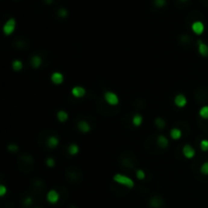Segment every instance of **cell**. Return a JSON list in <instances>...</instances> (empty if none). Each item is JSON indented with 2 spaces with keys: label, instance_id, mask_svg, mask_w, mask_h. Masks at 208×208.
Masks as SVG:
<instances>
[{
  "label": "cell",
  "instance_id": "obj_1",
  "mask_svg": "<svg viewBox=\"0 0 208 208\" xmlns=\"http://www.w3.org/2000/svg\"><path fill=\"white\" fill-rule=\"evenodd\" d=\"M113 180H114V182H116L117 184L125 186V187L129 188V189H132V188L135 186L134 181H133L131 178H129L128 176H125V175H123V174L114 175Z\"/></svg>",
  "mask_w": 208,
  "mask_h": 208
},
{
  "label": "cell",
  "instance_id": "obj_2",
  "mask_svg": "<svg viewBox=\"0 0 208 208\" xmlns=\"http://www.w3.org/2000/svg\"><path fill=\"white\" fill-rule=\"evenodd\" d=\"M16 27V21L14 18H9L3 26V34L5 36H10L13 34Z\"/></svg>",
  "mask_w": 208,
  "mask_h": 208
},
{
  "label": "cell",
  "instance_id": "obj_3",
  "mask_svg": "<svg viewBox=\"0 0 208 208\" xmlns=\"http://www.w3.org/2000/svg\"><path fill=\"white\" fill-rule=\"evenodd\" d=\"M105 101H106L110 106H117L119 104V96L113 91H106L104 95Z\"/></svg>",
  "mask_w": 208,
  "mask_h": 208
},
{
  "label": "cell",
  "instance_id": "obj_4",
  "mask_svg": "<svg viewBox=\"0 0 208 208\" xmlns=\"http://www.w3.org/2000/svg\"><path fill=\"white\" fill-rule=\"evenodd\" d=\"M182 153L186 157V159H193V157L195 156L196 151H195V149H194L192 146L190 145V144H186V145L182 149Z\"/></svg>",
  "mask_w": 208,
  "mask_h": 208
},
{
  "label": "cell",
  "instance_id": "obj_5",
  "mask_svg": "<svg viewBox=\"0 0 208 208\" xmlns=\"http://www.w3.org/2000/svg\"><path fill=\"white\" fill-rule=\"evenodd\" d=\"M59 198H60V195L56 190H50L47 193V200L51 204H56L59 201Z\"/></svg>",
  "mask_w": 208,
  "mask_h": 208
},
{
  "label": "cell",
  "instance_id": "obj_6",
  "mask_svg": "<svg viewBox=\"0 0 208 208\" xmlns=\"http://www.w3.org/2000/svg\"><path fill=\"white\" fill-rule=\"evenodd\" d=\"M191 29H192L193 33L197 36H200L203 34L204 32V24L202 21H194V23L192 24V27H191Z\"/></svg>",
  "mask_w": 208,
  "mask_h": 208
},
{
  "label": "cell",
  "instance_id": "obj_7",
  "mask_svg": "<svg viewBox=\"0 0 208 208\" xmlns=\"http://www.w3.org/2000/svg\"><path fill=\"white\" fill-rule=\"evenodd\" d=\"M71 93H72V96H73L74 98L80 99V98H83V96H85L87 91H85V88L84 87H79V85H76V87H74L71 90Z\"/></svg>",
  "mask_w": 208,
  "mask_h": 208
},
{
  "label": "cell",
  "instance_id": "obj_8",
  "mask_svg": "<svg viewBox=\"0 0 208 208\" xmlns=\"http://www.w3.org/2000/svg\"><path fill=\"white\" fill-rule=\"evenodd\" d=\"M174 102L178 108H184L187 105V98L184 95H182V93H179V95L175 96Z\"/></svg>",
  "mask_w": 208,
  "mask_h": 208
},
{
  "label": "cell",
  "instance_id": "obj_9",
  "mask_svg": "<svg viewBox=\"0 0 208 208\" xmlns=\"http://www.w3.org/2000/svg\"><path fill=\"white\" fill-rule=\"evenodd\" d=\"M51 81L56 85H59L64 81V75L61 72H53L51 74Z\"/></svg>",
  "mask_w": 208,
  "mask_h": 208
},
{
  "label": "cell",
  "instance_id": "obj_10",
  "mask_svg": "<svg viewBox=\"0 0 208 208\" xmlns=\"http://www.w3.org/2000/svg\"><path fill=\"white\" fill-rule=\"evenodd\" d=\"M77 129H78L79 131L82 132V133H88L90 131L91 126H90V124L88 123L87 121L81 120V121H79L78 123H77Z\"/></svg>",
  "mask_w": 208,
  "mask_h": 208
},
{
  "label": "cell",
  "instance_id": "obj_11",
  "mask_svg": "<svg viewBox=\"0 0 208 208\" xmlns=\"http://www.w3.org/2000/svg\"><path fill=\"white\" fill-rule=\"evenodd\" d=\"M197 44H198V52H199V54H200L201 56H203V57H207L208 56V46L205 43H203V41H202V40H198Z\"/></svg>",
  "mask_w": 208,
  "mask_h": 208
},
{
  "label": "cell",
  "instance_id": "obj_12",
  "mask_svg": "<svg viewBox=\"0 0 208 208\" xmlns=\"http://www.w3.org/2000/svg\"><path fill=\"white\" fill-rule=\"evenodd\" d=\"M162 204H163L162 199L157 196L152 197L150 200H149V205H150L152 208H160L162 206Z\"/></svg>",
  "mask_w": 208,
  "mask_h": 208
},
{
  "label": "cell",
  "instance_id": "obj_13",
  "mask_svg": "<svg viewBox=\"0 0 208 208\" xmlns=\"http://www.w3.org/2000/svg\"><path fill=\"white\" fill-rule=\"evenodd\" d=\"M42 63H43V59L40 56H38V55H34V56L30 58V65H32L33 68L35 69L40 68Z\"/></svg>",
  "mask_w": 208,
  "mask_h": 208
},
{
  "label": "cell",
  "instance_id": "obj_14",
  "mask_svg": "<svg viewBox=\"0 0 208 208\" xmlns=\"http://www.w3.org/2000/svg\"><path fill=\"white\" fill-rule=\"evenodd\" d=\"M156 143L160 148H166L169 146V139L165 135H159L156 138Z\"/></svg>",
  "mask_w": 208,
  "mask_h": 208
},
{
  "label": "cell",
  "instance_id": "obj_15",
  "mask_svg": "<svg viewBox=\"0 0 208 208\" xmlns=\"http://www.w3.org/2000/svg\"><path fill=\"white\" fill-rule=\"evenodd\" d=\"M47 145L49 148H56L59 145V139L56 136H50L47 139Z\"/></svg>",
  "mask_w": 208,
  "mask_h": 208
},
{
  "label": "cell",
  "instance_id": "obj_16",
  "mask_svg": "<svg viewBox=\"0 0 208 208\" xmlns=\"http://www.w3.org/2000/svg\"><path fill=\"white\" fill-rule=\"evenodd\" d=\"M170 135H171L172 139L179 140L180 138L182 137V131H181V129H179V128H173L171 130Z\"/></svg>",
  "mask_w": 208,
  "mask_h": 208
},
{
  "label": "cell",
  "instance_id": "obj_17",
  "mask_svg": "<svg viewBox=\"0 0 208 208\" xmlns=\"http://www.w3.org/2000/svg\"><path fill=\"white\" fill-rule=\"evenodd\" d=\"M57 119L61 123H64L68 120V113L63 110L59 111V112H57Z\"/></svg>",
  "mask_w": 208,
  "mask_h": 208
},
{
  "label": "cell",
  "instance_id": "obj_18",
  "mask_svg": "<svg viewBox=\"0 0 208 208\" xmlns=\"http://www.w3.org/2000/svg\"><path fill=\"white\" fill-rule=\"evenodd\" d=\"M142 122H143V118H142V116H141L140 114H135V115L133 116L132 124L134 125V126L139 127L140 125L142 124Z\"/></svg>",
  "mask_w": 208,
  "mask_h": 208
},
{
  "label": "cell",
  "instance_id": "obj_19",
  "mask_svg": "<svg viewBox=\"0 0 208 208\" xmlns=\"http://www.w3.org/2000/svg\"><path fill=\"white\" fill-rule=\"evenodd\" d=\"M79 151V147L78 145L75 143H72L68 146V153L70 155H76Z\"/></svg>",
  "mask_w": 208,
  "mask_h": 208
},
{
  "label": "cell",
  "instance_id": "obj_20",
  "mask_svg": "<svg viewBox=\"0 0 208 208\" xmlns=\"http://www.w3.org/2000/svg\"><path fill=\"white\" fill-rule=\"evenodd\" d=\"M11 65H12V69H13L14 71H16V72H17V71H20L21 69L24 68V64H23V62H21L20 60H14V61L12 62Z\"/></svg>",
  "mask_w": 208,
  "mask_h": 208
},
{
  "label": "cell",
  "instance_id": "obj_21",
  "mask_svg": "<svg viewBox=\"0 0 208 208\" xmlns=\"http://www.w3.org/2000/svg\"><path fill=\"white\" fill-rule=\"evenodd\" d=\"M154 124L159 129H163L165 127V121L162 118H156L154 120Z\"/></svg>",
  "mask_w": 208,
  "mask_h": 208
},
{
  "label": "cell",
  "instance_id": "obj_22",
  "mask_svg": "<svg viewBox=\"0 0 208 208\" xmlns=\"http://www.w3.org/2000/svg\"><path fill=\"white\" fill-rule=\"evenodd\" d=\"M199 115L201 118L208 119V106H203L199 110Z\"/></svg>",
  "mask_w": 208,
  "mask_h": 208
},
{
  "label": "cell",
  "instance_id": "obj_23",
  "mask_svg": "<svg viewBox=\"0 0 208 208\" xmlns=\"http://www.w3.org/2000/svg\"><path fill=\"white\" fill-rule=\"evenodd\" d=\"M135 175H136V178L138 180H144L145 179V176H146L145 172H144L143 170H137Z\"/></svg>",
  "mask_w": 208,
  "mask_h": 208
},
{
  "label": "cell",
  "instance_id": "obj_24",
  "mask_svg": "<svg viewBox=\"0 0 208 208\" xmlns=\"http://www.w3.org/2000/svg\"><path fill=\"white\" fill-rule=\"evenodd\" d=\"M200 148L202 151H208V140L203 139L200 142Z\"/></svg>",
  "mask_w": 208,
  "mask_h": 208
},
{
  "label": "cell",
  "instance_id": "obj_25",
  "mask_svg": "<svg viewBox=\"0 0 208 208\" xmlns=\"http://www.w3.org/2000/svg\"><path fill=\"white\" fill-rule=\"evenodd\" d=\"M200 172L203 175H208V162H205L203 165L200 166Z\"/></svg>",
  "mask_w": 208,
  "mask_h": 208
},
{
  "label": "cell",
  "instance_id": "obj_26",
  "mask_svg": "<svg viewBox=\"0 0 208 208\" xmlns=\"http://www.w3.org/2000/svg\"><path fill=\"white\" fill-rule=\"evenodd\" d=\"M7 193V188L5 185H0V196L3 197L6 195Z\"/></svg>",
  "mask_w": 208,
  "mask_h": 208
},
{
  "label": "cell",
  "instance_id": "obj_27",
  "mask_svg": "<svg viewBox=\"0 0 208 208\" xmlns=\"http://www.w3.org/2000/svg\"><path fill=\"white\" fill-rule=\"evenodd\" d=\"M7 148L10 152H16L18 150V146L16 145V144H9V145L7 146Z\"/></svg>",
  "mask_w": 208,
  "mask_h": 208
},
{
  "label": "cell",
  "instance_id": "obj_28",
  "mask_svg": "<svg viewBox=\"0 0 208 208\" xmlns=\"http://www.w3.org/2000/svg\"><path fill=\"white\" fill-rule=\"evenodd\" d=\"M67 14H68L67 10L64 9V8H61L59 11H58V15H59L60 17H63V18H64V17H66V16H67Z\"/></svg>",
  "mask_w": 208,
  "mask_h": 208
},
{
  "label": "cell",
  "instance_id": "obj_29",
  "mask_svg": "<svg viewBox=\"0 0 208 208\" xmlns=\"http://www.w3.org/2000/svg\"><path fill=\"white\" fill-rule=\"evenodd\" d=\"M46 163L49 168H53V166L55 165V160L52 159V157H49V159H46Z\"/></svg>",
  "mask_w": 208,
  "mask_h": 208
},
{
  "label": "cell",
  "instance_id": "obj_30",
  "mask_svg": "<svg viewBox=\"0 0 208 208\" xmlns=\"http://www.w3.org/2000/svg\"><path fill=\"white\" fill-rule=\"evenodd\" d=\"M154 4L157 7H162L165 5V0H154Z\"/></svg>",
  "mask_w": 208,
  "mask_h": 208
},
{
  "label": "cell",
  "instance_id": "obj_31",
  "mask_svg": "<svg viewBox=\"0 0 208 208\" xmlns=\"http://www.w3.org/2000/svg\"><path fill=\"white\" fill-rule=\"evenodd\" d=\"M32 202H33L32 198H27V199H26V201H24V204H26L27 206H29V205L32 204Z\"/></svg>",
  "mask_w": 208,
  "mask_h": 208
},
{
  "label": "cell",
  "instance_id": "obj_32",
  "mask_svg": "<svg viewBox=\"0 0 208 208\" xmlns=\"http://www.w3.org/2000/svg\"><path fill=\"white\" fill-rule=\"evenodd\" d=\"M52 1H53V0H46V2H47V3H48V4H51V3H52Z\"/></svg>",
  "mask_w": 208,
  "mask_h": 208
},
{
  "label": "cell",
  "instance_id": "obj_33",
  "mask_svg": "<svg viewBox=\"0 0 208 208\" xmlns=\"http://www.w3.org/2000/svg\"><path fill=\"white\" fill-rule=\"evenodd\" d=\"M180 1H182V2H187L188 0H180Z\"/></svg>",
  "mask_w": 208,
  "mask_h": 208
}]
</instances>
